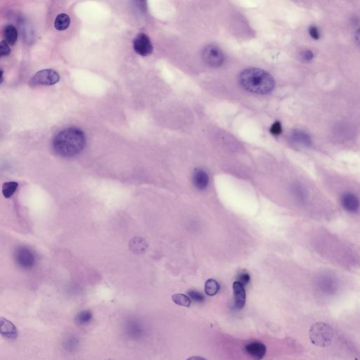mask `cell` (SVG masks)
<instances>
[{"label": "cell", "instance_id": "cell-1", "mask_svg": "<svg viewBox=\"0 0 360 360\" xmlns=\"http://www.w3.org/2000/svg\"><path fill=\"white\" fill-rule=\"evenodd\" d=\"M86 145L85 132L72 127L61 130L55 135L52 141L53 150L63 157H73L80 154Z\"/></svg>", "mask_w": 360, "mask_h": 360}, {"label": "cell", "instance_id": "cell-2", "mask_svg": "<svg viewBox=\"0 0 360 360\" xmlns=\"http://www.w3.org/2000/svg\"><path fill=\"white\" fill-rule=\"evenodd\" d=\"M239 82L246 91L257 95H267L272 93L275 86L272 75L257 68H249L243 70L239 75Z\"/></svg>", "mask_w": 360, "mask_h": 360}, {"label": "cell", "instance_id": "cell-3", "mask_svg": "<svg viewBox=\"0 0 360 360\" xmlns=\"http://www.w3.org/2000/svg\"><path fill=\"white\" fill-rule=\"evenodd\" d=\"M334 330L324 322H317L311 326L309 337L312 344L325 348L331 345L334 338Z\"/></svg>", "mask_w": 360, "mask_h": 360}, {"label": "cell", "instance_id": "cell-4", "mask_svg": "<svg viewBox=\"0 0 360 360\" xmlns=\"http://www.w3.org/2000/svg\"><path fill=\"white\" fill-rule=\"evenodd\" d=\"M60 75L52 69L40 70L32 77L28 85L31 87L51 86L58 83Z\"/></svg>", "mask_w": 360, "mask_h": 360}, {"label": "cell", "instance_id": "cell-5", "mask_svg": "<svg viewBox=\"0 0 360 360\" xmlns=\"http://www.w3.org/2000/svg\"><path fill=\"white\" fill-rule=\"evenodd\" d=\"M13 258L18 267L24 269H31L36 262L34 252L26 246H19L13 253Z\"/></svg>", "mask_w": 360, "mask_h": 360}, {"label": "cell", "instance_id": "cell-6", "mask_svg": "<svg viewBox=\"0 0 360 360\" xmlns=\"http://www.w3.org/2000/svg\"><path fill=\"white\" fill-rule=\"evenodd\" d=\"M203 60L208 66L217 68L223 64L224 53L218 47L215 45H207L202 50Z\"/></svg>", "mask_w": 360, "mask_h": 360}, {"label": "cell", "instance_id": "cell-7", "mask_svg": "<svg viewBox=\"0 0 360 360\" xmlns=\"http://www.w3.org/2000/svg\"><path fill=\"white\" fill-rule=\"evenodd\" d=\"M133 48L135 52L142 56H147L153 51V45L148 35L145 33L137 35L133 41Z\"/></svg>", "mask_w": 360, "mask_h": 360}, {"label": "cell", "instance_id": "cell-8", "mask_svg": "<svg viewBox=\"0 0 360 360\" xmlns=\"http://www.w3.org/2000/svg\"><path fill=\"white\" fill-rule=\"evenodd\" d=\"M341 204L345 210L350 212H356L359 210L360 202L359 199L354 194H343L341 199Z\"/></svg>", "mask_w": 360, "mask_h": 360}, {"label": "cell", "instance_id": "cell-9", "mask_svg": "<svg viewBox=\"0 0 360 360\" xmlns=\"http://www.w3.org/2000/svg\"><path fill=\"white\" fill-rule=\"evenodd\" d=\"M246 353L256 360H260L265 356L267 348L263 343L252 342L245 346Z\"/></svg>", "mask_w": 360, "mask_h": 360}, {"label": "cell", "instance_id": "cell-10", "mask_svg": "<svg viewBox=\"0 0 360 360\" xmlns=\"http://www.w3.org/2000/svg\"><path fill=\"white\" fill-rule=\"evenodd\" d=\"M233 291L234 295V306L238 309H242L246 305V295L245 288L239 281L233 284Z\"/></svg>", "mask_w": 360, "mask_h": 360}, {"label": "cell", "instance_id": "cell-11", "mask_svg": "<svg viewBox=\"0 0 360 360\" xmlns=\"http://www.w3.org/2000/svg\"><path fill=\"white\" fill-rule=\"evenodd\" d=\"M1 322V334L4 337L8 339H15L18 336V331L16 326L13 325L11 321L1 317L0 319Z\"/></svg>", "mask_w": 360, "mask_h": 360}, {"label": "cell", "instance_id": "cell-12", "mask_svg": "<svg viewBox=\"0 0 360 360\" xmlns=\"http://www.w3.org/2000/svg\"><path fill=\"white\" fill-rule=\"evenodd\" d=\"M194 185L199 190H204L207 188L209 184V177L204 170H195L193 175Z\"/></svg>", "mask_w": 360, "mask_h": 360}, {"label": "cell", "instance_id": "cell-13", "mask_svg": "<svg viewBox=\"0 0 360 360\" xmlns=\"http://www.w3.org/2000/svg\"><path fill=\"white\" fill-rule=\"evenodd\" d=\"M4 38L5 42L10 45H14L18 40V33L16 27L12 25H8L4 28Z\"/></svg>", "mask_w": 360, "mask_h": 360}, {"label": "cell", "instance_id": "cell-14", "mask_svg": "<svg viewBox=\"0 0 360 360\" xmlns=\"http://www.w3.org/2000/svg\"><path fill=\"white\" fill-rule=\"evenodd\" d=\"M70 24V18L66 13H60L55 19L54 27L57 31L66 30Z\"/></svg>", "mask_w": 360, "mask_h": 360}, {"label": "cell", "instance_id": "cell-15", "mask_svg": "<svg viewBox=\"0 0 360 360\" xmlns=\"http://www.w3.org/2000/svg\"><path fill=\"white\" fill-rule=\"evenodd\" d=\"M18 184L16 182H5L2 186V194L5 198L9 199L17 190Z\"/></svg>", "mask_w": 360, "mask_h": 360}, {"label": "cell", "instance_id": "cell-16", "mask_svg": "<svg viewBox=\"0 0 360 360\" xmlns=\"http://www.w3.org/2000/svg\"><path fill=\"white\" fill-rule=\"evenodd\" d=\"M219 291H220V285H219L218 283H217L215 280H214V279H208V280L206 282L205 291L206 294L207 296H215V295L218 293Z\"/></svg>", "mask_w": 360, "mask_h": 360}, {"label": "cell", "instance_id": "cell-17", "mask_svg": "<svg viewBox=\"0 0 360 360\" xmlns=\"http://www.w3.org/2000/svg\"><path fill=\"white\" fill-rule=\"evenodd\" d=\"M172 300L176 305L183 306V307L189 308L191 306V299L188 296L185 294H177L172 296Z\"/></svg>", "mask_w": 360, "mask_h": 360}, {"label": "cell", "instance_id": "cell-18", "mask_svg": "<svg viewBox=\"0 0 360 360\" xmlns=\"http://www.w3.org/2000/svg\"><path fill=\"white\" fill-rule=\"evenodd\" d=\"M93 318V314L90 310H84L80 312L75 317V322L78 325L88 324Z\"/></svg>", "mask_w": 360, "mask_h": 360}, {"label": "cell", "instance_id": "cell-19", "mask_svg": "<svg viewBox=\"0 0 360 360\" xmlns=\"http://www.w3.org/2000/svg\"><path fill=\"white\" fill-rule=\"evenodd\" d=\"M188 294L190 299H192L193 301L197 303H202L205 300V297H204V295L198 292L197 291H189Z\"/></svg>", "mask_w": 360, "mask_h": 360}, {"label": "cell", "instance_id": "cell-20", "mask_svg": "<svg viewBox=\"0 0 360 360\" xmlns=\"http://www.w3.org/2000/svg\"><path fill=\"white\" fill-rule=\"evenodd\" d=\"M11 53V50L6 42L2 40L0 43V56H6Z\"/></svg>", "mask_w": 360, "mask_h": 360}, {"label": "cell", "instance_id": "cell-21", "mask_svg": "<svg viewBox=\"0 0 360 360\" xmlns=\"http://www.w3.org/2000/svg\"><path fill=\"white\" fill-rule=\"evenodd\" d=\"M269 131H270L272 135H275V136L280 135L281 132H282V127H281L280 122L277 121L273 123Z\"/></svg>", "mask_w": 360, "mask_h": 360}, {"label": "cell", "instance_id": "cell-22", "mask_svg": "<svg viewBox=\"0 0 360 360\" xmlns=\"http://www.w3.org/2000/svg\"><path fill=\"white\" fill-rule=\"evenodd\" d=\"M251 277L249 273L246 272H241L238 276V281L242 284L243 285L246 286L250 282Z\"/></svg>", "mask_w": 360, "mask_h": 360}, {"label": "cell", "instance_id": "cell-23", "mask_svg": "<svg viewBox=\"0 0 360 360\" xmlns=\"http://www.w3.org/2000/svg\"><path fill=\"white\" fill-rule=\"evenodd\" d=\"M309 33L310 36L314 40H317L320 38V35H319V31H318L317 28L316 26H312L309 27Z\"/></svg>", "mask_w": 360, "mask_h": 360}, {"label": "cell", "instance_id": "cell-24", "mask_svg": "<svg viewBox=\"0 0 360 360\" xmlns=\"http://www.w3.org/2000/svg\"><path fill=\"white\" fill-rule=\"evenodd\" d=\"M301 56H302L304 61H311L313 58V53L312 51H309V50H308V51L303 52L302 54H301Z\"/></svg>", "mask_w": 360, "mask_h": 360}, {"label": "cell", "instance_id": "cell-25", "mask_svg": "<svg viewBox=\"0 0 360 360\" xmlns=\"http://www.w3.org/2000/svg\"><path fill=\"white\" fill-rule=\"evenodd\" d=\"M355 38H356L357 43L360 45V28L356 31V34H355Z\"/></svg>", "mask_w": 360, "mask_h": 360}, {"label": "cell", "instance_id": "cell-26", "mask_svg": "<svg viewBox=\"0 0 360 360\" xmlns=\"http://www.w3.org/2000/svg\"><path fill=\"white\" fill-rule=\"evenodd\" d=\"M187 360H206L204 359V358H201V357L194 356V357H192V358H189V359Z\"/></svg>", "mask_w": 360, "mask_h": 360}]
</instances>
